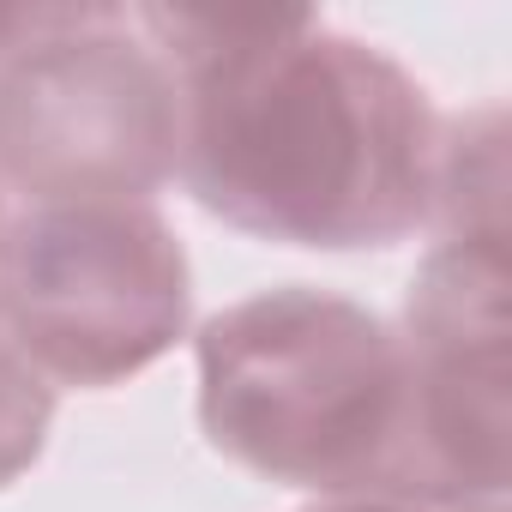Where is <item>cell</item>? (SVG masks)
Returning <instances> with one entry per match:
<instances>
[{
	"label": "cell",
	"instance_id": "3",
	"mask_svg": "<svg viewBox=\"0 0 512 512\" xmlns=\"http://www.w3.org/2000/svg\"><path fill=\"white\" fill-rule=\"evenodd\" d=\"M187 314V247L151 199H55L0 223V332L55 392L145 374Z\"/></svg>",
	"mask_w": 512,
	"mask_h": 512
},
{
	"label": "cell",
	"instance_id": "6",
	"mask_svg": "<svg viewBox=\"0 0 512 512\" xmlns=\"http://www.w3.org/2000/svg\"><path fill=\"white\" fill-rule=\"evenodd\" d=\"M428 229L434 235H506V109L500 103L440 115Z\"/></svg>",
	"mask_w": 512,
	"mask_h": 512
},
{
	"label": "cell",
	"instance_id": "4",
	"mask_svg": "<svg viewBox=\"0 0 512 512\" xmlns=\"http://www.w3.org/2000/svg\"><path fill=\"white\" fill-rule=\"evenodd\" d=\"M181 91L121 7H43L0 55V199H151L175 181Z\"/></svg>",
	"mask_w": 512,
	"mask_h": 512
},
{
	"label": "cell",
	"instance_id": "8",
	"mask_svg": "<svg viewBox=\"0 0 512 512\" xmlns=\"http://www.w3.org/2000/svg\"><path fill=\"white\" fill-rule=\"evenodd\" d=\"M308 512H452V506H416V500H320Z\"/></svg>",
	"mask_w": 512,
	"mask_h": 512
},
{
	"label": "cell",
	"instance_id": "9",
	"mask_svg": "<svg viewBox=\"0 0 512 512\" xmlns=\"http://www.w3.org/2000/svg\"><path fill=\"white\" fill-rule=\"evenodd\" d=\"M0 223H7V199H0Z\"/></svg>",
	"mask_w": 512,
	"mask_h": 512
},
{
	"label": "cell",
	"instance_id": "5",
	"mask_svg": "<svg viewBox=\"0 0 512 512\" xmlns=\"http://www.w3.org/2000/svg\"><path fill=\"white\" fill-rule=\"evenodd\" d=\"M398 338L416 392V500L452 512H506V235H440L410 278Z\"/></svg>",
	"mask_w": 512,
	"mask_h": 512
},
{
	"label": "cell",
	"instance_id": "1",
	"mask_svg": "<svg viewBox=\"0 0 512 512\" xmlns=\"http://www.w3.org/2000/svg\"><path fill=\"white\" fill-rule=\"evenodd\" d=\"M181 91L175 181L241 235L380 253L428 229L440 109L380 43L326 19H217L139 7Z\"/></svg>",
	"mask_w": 512,
	"mask_h": 512
},
{
	"label": "cell",
	"instance_id": "7",
	"mask_svg": "<svg viewBox=\"0 0 512 512\" xmlns=\"http://www.w3.org/2000/svg\"><path fill=\"white\" fill-rule=\"evenodd\" d=\"M55 386L7 344L0 332V488H13L49 446V422H55Z\"/></svg>",
	"mask_w": 512,
	"mask_h": 512
},
{
	"label": "cell",
	"instance_id": "2",
	"mask_svg": "<svg viewBox=\"0 0 512 512\" xmlns=\"http://www.w3.org/2000/svg\"><path fill=\"white\" fill-rule=\"evenodd\" d=\"M193 362L199 434L229 464L320 500H416L410 356L374 308L278 284L217 308Z\"/></svg>",
	"mask_w": 512,
	"mask_h": 512
}]
</instances>
